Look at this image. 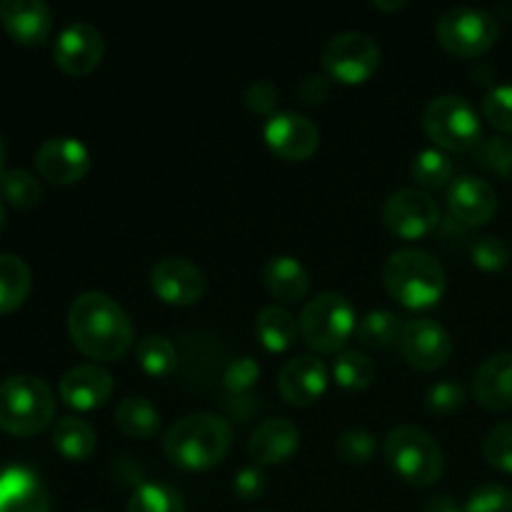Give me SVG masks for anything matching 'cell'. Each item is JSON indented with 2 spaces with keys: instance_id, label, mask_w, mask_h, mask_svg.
Returning <instances> with one entry per match:
<instances>
[{
  "instance_id": "e0dca14e",
  "label": "cell",
  "mask_w": 512,
  "mask_h": 512,
  "mask_svg": "<svg viewBox=\"0 0 512 512\" xmlns=\"http://www.w3.org/2000/svg\"><path fill=\"white\" fill-rule=\"evenodd\" d=\"M448 208L458 223L485 225L498 210V195L488 180L478 175H460L448 188Z\"/></svg>"
},
{
  "instance_id": "ba28073f",
  "label": "cell",
  "mask_w": 512,
  "mask_h": 512,
  "mask_svg": "<svg viewBox=\"0 0 512 512\" xmlns=\"http://www.w3.org/2000/svg\"><path fill=\"white\" fill-rule=\"evenodd\" d=\"M500 33V25L493 13L475 5H455L448 8L435 23L438 43L448 53L460 58H478L485 55L495 45Z\"/></svg>"
},
{
  "instance_id": "4dcf8cb0",
  "label": "cell",
  "mask_w": 512,
  "mask_h": 512,
  "mask_svg": "<svg viewBox=\"0 0 512 512\" xmlns=\"http://www.w3.org/2000/svg\"><path fill=\"white\" fill-rule=\"evenodd\" d=\"M413 173L415 183L420 188L438 190L443 185H448V180H453V160L448 158V153L440 148H423L413 160Z\"/></svg>"
},
{
  "instance_id": "4316f807",
  "label": "cell",
  "mask_w": 512,
  "mask_h": 512,
  "mask_svg": "<svg viewBox=\"0 0 512 512\" xmlns=\"http://www.w3.org/2000/svg\"><path fill=\"white\" fill-rule=\"evenodd\" d=\"M30 268L13 253H0V315L13 313L28 300Z\"/></svg>"
},
{
  "instance_id": "7bdbcfd3",
  "label": "cell",
  "mask_w": 512,
  "mask_h": 512,
  "mask_svg": "<svg viewBox=\"0 0 512 512\" xmlns=\"http://www.w3.org/2000/svg\"><path fill=\"white\" fill-rule=\"evenodd\" d=\"M265 488H268V475L263 473L260 465H245V468H240L238 473H235L233 490L240 500H245V503L258 500L260 495L265 493Z\"/></svg>"
},
{
  "instance_id": "44dd1931",
  "label": "cell",
  "mask_w": 512,
  "mask_h": 512,
  "mask_svg": "<svg viewBox=\"0 0 512 512\" xmlns=\"http://www.w3.org/2000/svg\"><path fill=\"white\" fill-rule=\"evenodd\" d=\"M300 448L298 425L288 418H270L253 430L248 440V453L255 465H275L293 458Z\"/></svg>"
},
{
  "instance_id": "7402d4cb",
  "label": "cell",
  "mask_w": 512,
  "mask_h": 512,
  "mask_svg": "<svg viewBox=\"0 0 512 512\" xmlns=\"http://www.w3.org/2000/svg\"><path fill=\"white\" fill-rule=\"evenodd\" d=\"M473 393L483 408H512V353L490 355L478 368L473 380Z\"/></svg>"
},
{
  "instance_id": "7a4b0ae2",
  "label": "cell",
  "mask_w": 512,
  "mask_h": 512,
  "mask_svg": "<svg viewBox=\"0 0 512 512\" xmlns=\"http://www.w3.org/2000/svg\"><path fill=\"white\" fill-rule=\"evenodd\" d=\"M233 425L218 413H193L165 430L163 448L170 463L185 470H208L228 455Z\"/></svg>"
},
{
  "instance_id": "2e32d148",
  "label": "cell",
  "mask_w": 512,
  "mask_h": 512,
  "mask_svg": "<svg viewBox=\"0 0 512 512\" xmlns=\"http://www.w3.org/2000/svg\"><path fill=\"white\" fill-rule=\"evenodd\" d=\"M328 388V365L318 355H293L278 373V390L285 403L313 405Z\"/></svg>"
},
{
  "instance_id": "603a6c76",
  "label": "cell",
  "mask_w": 512,
  "mask_h": 512,
  "mask_svg": "<svg viewBox=\"0 0 512 512\" xmlns=\"http://www.w3.org/2000/svg\"><path fill=\"white\" fill-rule=\"evenodd\" d=\"M263 280L270 293L285 303H298L305 300L310 290V273L305 265L293 255H275L265 263Z\"/></svg>"
},
{
  "instance_id": "d590c367",
  "label": "cell",
  "mask_w": 512,
  "mask_h": 512,
  "mask_svg": "<svg viewBox=\"0 0 512 512\" xmlns=\"http://www.w3.org/2000/svg\"><path fill=\"white\" fill-rule=\"evenodd\" d=\"M260 378V365L255 363L253 358H238L233 360V363L228 365V370H225L223 375V385L225 390H228L230 398L235 400H243L248 398L250 390H253V385L258 383Z\"/></svg>"
},
{
  "instance_id": "5b68a950",
  "label": "cell",
  "mask_w": 512,
  "mask_h": 512,
  "mask_svg": "<svg viewBox=\"0 0 512 512\" xmlns=\"http://www.w3.org/2000/svg\"><path fill=\"white\" fill-rule=\"evenodd\" d=\"M300 338L318 353H343L345 343L355 335L358 318L343 293H320L303 305L298 318Z\"/></svg>"
},
{
  "instance_id": "cb8c5ba5",
  "label": "cell",
  "mask_w": 512,
  "mask_h": 512,
  "mask_svg": "<svg viewBox=\"0 0 512 512\" xmlns=\"http://www.w3.org/2000/svg\"><path fill=\"white\" fill-rule=\"evenodd\" d=\"M255 333H258L260 343L270 353H283L290 345L298 340L300 335V323L288 308H280V305H268L258 313L255 320Z\"/></svg>"
},
{
  "instance_id": "484cf974",
  "label": "cell",
  "mask_w": 512,
  "mask_h": 512,
  "mask_svg": "<svg viewBox=\"0 0 512 512\" xmlns=\"http://www.w3.org/2000/svg\"><path fill=\"white\" fill-rule=\"evenodd\" d=\"M115 425L128 438L148 440L160 430V413L148 398L130 395V398L120 400V405L115 408Z\"/></svg>"
},
{
  "instance_id": "ee69618b",
  "label": "cell",
  "mask_w": 512,
  "mask_h": 512,
  "mask_svg": "<svg viewBox=\"0 0 512 512\" xmlns=\"http://www.w3.org/2000/svg\"><path fill=\"white\" fill-rule=\"evenodd\" d=\"M298 95L303 103L308 105H320L328 100L330 95V80L328 75H320V73H313L308 75V78H303V83L298 85Z\"/></svg>"
},
{
  "instance_id": "ac0fdd59",
  "label": "cell",
  "mask_w": 512,
  "mask_h": 512,
  "mask_svg": "<svg viewBox=\"0 0 512 512\" xmlns=\"http://www.w3.org/2000/svg\"><path fill=\"white\" fill-rule=\"evenodd\" d=\"M0 25L20 45H40L53 28V10L43 0H3Z\"/></svg>"
},
{
  "instance_id": "f1b7e54d",
  "label": "cell",
  "mask_w": 512,
  "mask_h": 512,
  "mask_svg": "<svg viewBox=\"0 0 512 512\" xmlns=\"http://www.w3.org/2000/svg\"><path fill=\"white\" fill-rule=\"evenodd\" d=\"M135 360L148 375L163 378V375L173 373L175 365H178V350H175L173 340L165 338V335H145L138 340Z\"/></svg>"
},
{
  "instance_id": "1f68e13d",
  "label": "cell",
  "mask_w": 512,
  "mask_h": 512,
  "mask_svg": "<svg viewBox=\"0 0 512 512\" xmlns=\"http://www.w3.org/2000/svg\"><path fill=\"white\" fill-rule=\"evenodd\" d=\"M128 512H185V503L175 488L165 483H143L135 488Z\"/></svg>"
},
{
  "instance_id": "ab89813d",
  "label": "cell",
  "mask_w": 512,
  "mask_h": 512,
  "mask_svg": "<svg viewBox=\"0 0 512 512\" xmlns=\"http://www.w3.org/2000/svg\"><path fill=\"white\" fill-rule=\"evenodd\" d=\"M465 403V388L458 383V380H440V383H433L428 388V395H425V405H428L430 413L438 415H450L458 408H463Z\"/></svg>"
},
{
  "instance_id": "bcb514c9",
  "label": "cell",
  "mask_w": 512,
  "mask_h": 512,
  "mask_svg": "<svg viewBox=\"0 0 512 512\" xmlns=\"http://www.w3.org/2000/svg\"><path fill=\"white\" fill-rule=\"evenodd\" d=\"M375 8L378 10H400V8H405V0H375Z\"/></svg>"
},
{
  "instance_id": "8fae6325",
  "label": "cell",
  "mask_w": 512,
  "mask_h": 512,
  "mask_svg": "<svg viewBox=\"0 0 512 512\" xmlns=\"http://www.w3.org/2000/svg\"><path fill=\"white\" fill-rule=\"evenodd\" d=\"M105 55L103 33L88 20H73L58 33L53 45V58L63 73L88 75L100 65Z\"/></svg>"
},
{
  "instance_id": "30bf717a",
  "label": "cell",
  "mask_w": 512,
  "mask_h": 512,
  "mask_svg": "<svg viewBox=\"0 0 512 512\" xmlns=\"http://www.w3.org/2000/svg\"><path fill=\"white\" fill-rule=\"evenodd\" d=\"M383 220L403 240H418L440 225V208L433 195L420 188L395 190L383 205Z\"/></svg>"
},
{
  "instance_id": "836d02e7",
  "label": "cell",
  "mask_w": 512,
  "mask_h": 512,
  "mask_svg": "<svg viewBox=\"0 0 512 512\" xmlns=\"http://www.w3.org/2000/svg\"><path fill=\"white\" fill-rule=\"evenodd\" d=\"M375 450H378V440L365 428H348L335 440V453L350 465L368 463V460H373Z\"/></svg>"
},
{
  "instance_id": "83f0119b",
  "label": "cell",
  "mask_w": 512,
  "mask_h": 512,
  "mask_svg": "<svg viewBox=\"0 0 512 512\" xmlns=\"http://www.w3.org/2000/svg\"><path fill=\"white\" fill-rule=\"evenodd\" d=\"M403 318L393 310H370L363 318L358 320V328H355V338L365 348H390V345L400 343V335H403Z\"/></svg>"
},
{
  "instance_id": "6da1fadb",
  "label": "cell",
  "mask_w": 512,
  "mask_h": 512,
  "mask_svg": "<svg viewBox=\"0 0 512 512\" xmlns=\"http://www.w3.org/2000/svg\"><path fill=\"white\" fill-rule=\"evenodd\" d=\"M68 330L75 348L93 360H118L133 348L135 330L128 313L110 295L88 290L68 310Z\"/></svg>"
},
{
  "instance_id": "5bb4252c",
  "label": "cell",
  "mask_w": 512,
  "mask_h": 512,
  "mask_svg": "<svg viewBox=\"0 0 512 512\" xmlns=\"http://www.w3.org/2000/svg\"><path fill=\"white\" fill-rule=\"evenodd\" d=\"M35 168L48 183L73 185L90 170V150L78 138H48L35 150Z\"/></svg>"
},
{
  "instance_id": "7dc6e473",
  "label": "cell",
  "mask_w": 512,
  "mask_h": 512,
  "mask_svg": "<svg viewBox=\"0 0 512 512\" xmlns=\"http://www.w3.org/2000/svg\"><path fill=\"white\" fill-rule=\"evenodd\" d=\"M5 175V143H3V135H0V178Z\"/></svg>"
},
{
  "instance_id": "52a82bcc",
  "label": "cell",
  "mask_w": 512,
  "mask_h": 512,
  "mask_svg": "<svg viewBox=\"0 0 512 512\" xmlns=\"http://www.w3.org/2000/svg\"><path fill=\"white\" fill-rule=\"evenodd\" d=\"M423 130L440 150H473L480 143L478 110L463 98V95L443 93L435 95L423 110Z\"/></svg>"
},
{
  "instance_id": "4fadbf2b",
  "label": "cell",
  "mask_w": 512,
  "mask_h": 512,
  "mask_svg": "<svg viewBox=\"0 0 512 512\" xmlns=\"http://www.w3.org/2000/svg\"><path fill=\"white\" fill-rule=\"evenodd\" d=\"M400 353L413 368L438 370L453 353V338L433 318H413L405 323L400 335Z\"/></svg>"
},
{
  "instance_id": "f907efd6",
  "label": "cell",
  "mask_w": 512,
  "mask_h": 512,
  "mask_svg": "<svg viewBox=\"0 0 512 512\" xmlns=\"http://www.w3.org/2000/svg\"><path fill=\"white\" fill-rule=\"evenodd\" d=\"M258 512H268V510H258Z\"/></svg>"
},
{
  "instance_id": "f35d334b",
  "label": "cell",
  "mask_w": 512,
  "mask_h": 512,
  "mask_svg": "<svg viewBox=\"0 0 512 512\" xmlns=\"http://www.w3.org/2000/svg\"><path fill=\"white\" fill-rule=\"evenodd\" d=\"M465 512H512V490L498 483H485L470 493Z\"/></svg>"
},
{
  "instance_id": "60d3db41",
  "label": "cell",
  "mask_w": 512,
  "mask_h": 512,
  "mask_svg": "<svg viewBox=\"0 0 512 512\" xmlns=\"http://www.w3.org/2000/svg\"><path fill=\"white\" fill-rule=\"evenodd\" d=\"M483 113L503 133H512V85H495L485 93Z\"/></svg>"
},
{
  "instance_id": "8992f818",
  "label": "cell",
  "mask_w": 512,
  "mask_h": 512,
  "mask_svg": "<svg viewBox=\"0 0 512 512\" xmlns=\"http://www.w3.org/2000/svg\"><path fill=\"white\" fill-rule=\"evenodd\" d=\"M385 458L390 468L410 485H433L445 470L443 450L428 430L418 425H398L385 438Z\"/></svg>"
},
{
  "instance_id": "e575fe53",
  "label": "cell",
  "mask_w": 512,
  "mask_h": 512,
  "mask_svg": "<svg viewBox=\"0 0 512 512\" xmlns=\"http://www.w3.org/2000/svg\"><path fill=\"white\" fill-rule=\"evenodd\" d=\"M475 160L493 173L512 175V138L505 135H493L475 145Z\"/></svg>"
},
{
  "instance_id": "f6af8a7d",
  "label": "cell",
  "mask_w": 512,
  "mask_h": 512,
  "mask_svg": "<svg viewBox=\"0 0 512 512\" xmlns=\"http://www.w3.org/2000/svg\"><path fill=\"white\" fill-rule=\"evenodd\" d=\"M423 512H465V508H460L458 500H455L453 495L440 493V495H433V498L425 503Z\"/></svg>"
},
{
  "instance_id": "c3c4849f",
  "label": "cell",
  "mask_w": 512,
  "mask_h": 512,
  "mask_svg": "<svg viewBox=\"0 0 512 512\" xmlns=\"http://www.w3.org/2000/svg\"><path fill=\"white\" fill-rule=\"evenodd\" d=\"M5 228V205L0 203V230Z\"/></svg>"
},
{
  "instance_id": "d4e9b609",
  "label": "cell",
  "mask_w": 512,
  "mask_h": 512,
  "mask_svg": "<svg viewBox=\"0 0 512 512\" xmlns=\"http://www.w3.org/2000/svg\"><path fill=\"white\" fill-rule=\"evenodd\" d=\"M95 443V430L88 420L78 418V415H63L53 428V445L63 458L75 460H88L93 455Z\"/></svg>"
},
{
  "instance_id": "277c9868",
  "label": "cell",
  "mask_w": 512,
  "mask_h": 512,
  "mask_svg": "<svg viewBox=\"0 0 512 512\" xmlns=\"http://www.w3.org/2000/svg\"><path fill=\"white\" fill-rule=\"evenodd\" d=\"M55 395L43 378L13 375L0 383V430L10 435H38L53 423Z\"/></svg>"
},
{
  "instance_id": "b9f144b4",
  "label": "cell",
  "mask_w": 512,
  "mask_h": 512,
  "mask_svg": "<svg viewBox=\"0 0 512 512\" xmlns=\"http://www.w3.org/2000/svg\"><path fill=\"white\" fill-rule=\"evenodd\" d=\"M280 103V90L278 85L270 83V80H255L245 90V105H248L253 113L258 115H275L278 113Z\"/></svg>"
},
{
  "instance_id": "681fc988",
  "label": "cell",
  "mask_w": 512,
  "mask_h": 512,
  "mask_svg": "<svg viewBox=\"0 0 512 512\" xmlns=\"http://www.w3.org/2000/svg\"><path fill=\"white\" fill-rule=\"evenodd\" d=\"M88 512H98V510H88Z\"/></svg>"
},
{
  "instance_id": "9c48e42d",
  "label": "cell",
  "mask_w": 512,
  "mask_h": 512,
  "mask_svg": "<svg viewBox=\"0 0 512 512\" xmlns=\"http://www.w3.org/2000/svg\"><path fill=\"white\" fill-rule=\"evenodd\" d=\"M323 68L345 85L365 83L380 68V45L360 30L333 35L323 48Z\"/></svg>"
},
{
  "instance_id": "f546056e",
  "label": "cell",
  "mask_w": 512,
  "mask_h": 512,
  "mask_svg": "<svg viewBox=\"0 0 512 512\" xmlns=\"http://www.w3.org/2000/svg\"><path fill=\"white\" fill-rule=\"evenodd\" d=\"M333 375L340 388L365 390L375 380V363L363 350H343L333 363Z\"/></svg>"
},
{
  "instance_id": "ffe728a7",
  "label": "cell",
  "mask_w": 512,
  "mask_h": 512,
  "mask_svg": "<svg viewBox=\"0 0 512 512\" xmlns=\"http://www.w3.org/2000/svg\"><path fill=\"white\" fill-rule=\"evenodd\" d=\"M0 512H50V495L38 475L23 465L0 468Z\"/></svg>"
},
{
  "instance_id": "9a60e30c",
  "label": "cell",
  "mask_w": 512,
  "mask_h": 512,
  "mask_svg": "<svg viewBox=\"0 0 512 512\" xmlns=\"http://www.w3.org/2000/svg\"><path fill=\"white\" fill-rule=\"evenodd\" d=\"M150 285L155 295L168 305H193L205 293V275L193 260L163 258L150 270Z\"/></svg>"
},
{
  "instance_id": "7c38bea8",
  "label": "cell",
  "mask_w": 512,
  "mask_h": 512,
  "mask_svg": "<svg viewBox=\"0 0 512 512\" xmlns=\"http://www.w3.org/2000/svg\"><path fill=\"white\" fill-rule=\"evenodd\" d=\"M263 138L278 158L308 160L320 145V130L305 113L278 110L265 120Z\"/></svg>"
},
{
  "instance_id": "d6a6232c",
  "label": "cell",
  "mask_w": 512,
  "mask_h": 512,
  "mask_svg": "<svg viewBox=\"0 0 512 512\" xmlns=\"http://www.w3.org/2000/svg\"><path fill=\"white\" fill-rule=\"evenodd\" d=\"M0 195L8 200L13 208H35L40 203V195H43V188H40L38 178L28 170H5V175L0 178Z\"/></svg>"
},
{
  "instance_id": "d6986e66",
  "label": "cell",
  "mask_w": 512,
  "mask_h": 512,
  "mask_svg": "<svg viewBox=\"0 0 512 512\" xmlns=\"http://www.w3.org/2000/svg\"><path fill=\"white\" fill-rule=\"evenodd\" d=\"M113 395V375L98 363L75 365L60 378V398L75 410H95Z\"/></svg>"
},
{
  "instance_id": "74e56055",
  "label": "cell",
  "mask_w": 512,
  "mask_h": 512,
  "mask_svg": "<svg viewBox=\"0 0 512 512\" xmlns=\"http://www.w3.org/2000/svg\"><path fill=\"white\" fill-rule=\"evenodd\" d=\"M483 458L493 468L512 473V420L490 430L483 440Z\"/></svg>"
},
{
  "instance_id": "8d00e7d4",
  "label": "cell",
  "mask_w": 512,
  "mask_h": 512,
  "mask_svg": "<svg viewBox=\"0 0 512 512\" xmlns=\"http://www.w3.org/2000/svg\"><path fill=\"white\" fill-rule=\"evenodd\" d=\"M470 258L480 270L495 273V270H503L510 263V248L498 235H483L470 248Z\"/></svg>"
},
{
  "instance_id": "3957f363",
  "label": "cell",
  "mask_w": 512,
  "mask_h": 512,
  "mask_svg": "<svg viewBox=\"0 0 512 512\" xmlns=\"http://www.w3.org/2000/svg\"><path fill=\"white\" fill-rule=\"evenodd\" d=\"M388 293L405 308H430L443 298L448 275L433 253L420 248H400L383 265Z\"/></svg>"
}]
</instances>
